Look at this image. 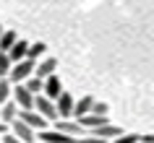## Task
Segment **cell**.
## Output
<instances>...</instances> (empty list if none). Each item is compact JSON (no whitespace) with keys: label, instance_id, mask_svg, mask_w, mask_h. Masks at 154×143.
<instances>
[{"label":"cell","instance_id":"obj_12","mask_svg":"<svg viewBox=\"0 0 154 143\" xmlns=\"http://www.w3.org/2000/svg\"><path fill=\"white\" fill-rule=\"evenodd\" d=\"M26 49H29V42H24V39H16V44L5 52L8 55V60L11 63H18V60H26Z\"/></svg>","mask_w":154,"mask_h":143},{"label":"cell","instance_id":"obj_3","mask_svg":"<svg viewBox=\"0 0 154 143\" xmlns=\"http://www.w3.org/2000/svg\"><path fill=\"white\" fill-rule=\"evenodd\" d=\"M73 99L68 91H60V96L55 99V112H57V120H68V117H73Z\"/></svg>","mask_w":154,"mask_h":143},{"label":"cell","instance_id":"obj_20","mask_svg":"<svg viewBox=\"0 0 154 143\" xmlns=\"http://www.w3.org/2000/svg\"><path fill=\"white\" fill-rule=\"evenodd\" d=\"M11 60H8V55L5 52H0V78H8V70H11Z\"/></svg>","mask_w":154,"mask_h":143},{"label":"cell","instance_id":"obj_10","mask_svg":"<svg viewBox=\"0 0 154 143\" xmlns=\"http://www.w3.org/2000/svg\"><path fill=\"white\" fill-rule=\"evenodd\" d=\"M55 68H57V60L55 57H47V60H42L39 65H34V78H47V76H52L55 73Z\"/></svg>","mask_w":154,"mask_h":143},{"label":"cell","instance_id":"obj_1","mask_svg":"<svg viewBox=\"0 0 154 143\" xmlns=\"http://www.w3.org/2000/svg\"><path fill=\"white\" fill-rule=\"evenodd\" d=\"M34 60H18V63L11 65V70H8V81L11 83H24L26 78H32V73H34Z\"/></svg>","mask_w":154,"mask_h":143},{"label":"cell","instance_id":"obj_22","mask_svg":"<svg viewBox=\"0 0 154 143\" xmlns=\"http://www.w3.org/2000/svg\"><path fill=\"white\" fill-rule=\"evenodd\" d=\"M89 115H107V104L105 102H91V109H89Z\"/></svg>","mask_w":154,"mask_h":143},{"label":"cell","instance_id":"obj_7","mask_svg":"<svg viewBox=\"0 0 154 143\" xmlns=\"http://www.w3.org/2000/svg\"><path fill=\"white\" fill-rule=\"evenodd\" d=\"M55 130L71 135V138H81V133H84V127L79 125L76 120H55Z\"/></svg>","mask_w":154,"mask_h":143},{"label":"cell","instance_id":"obj_21","mask_svg":"<svg viewBox=\"0 0 154 143\" xmlns=\"http://www.w3.org/2000/svg\"><path fill=\"white\" fill-rule=\"evenodd\" d=\"M138 138H141L138 133H123L118 138H112V143H138Z\"/></svg>","mask_w":154,"mask_h":143},{"label":"cell","instance_id":"obj_4","mask_svg":"<svg viewBox=\"0 0 154 143\" xmlns=\"http://www.w3.org/2000/svg\"><path fill=\"white\" fill-rule=\"evenodd\" d=\"M34 109L39 112V115L47 120V122H50V120H57L55 102H52V99H47V96H42V94H39V96H34Z\"/></svg>","mask_w":154,"mask_h":143},{"label":"cell","instance_id":"obj_6","mask_svg":"<svg viewBox=\"0 0 154 143\" xmlns=\"http://www.w3.org/2000/svg\"><path fill=\"white\" fill-rule=\"evenodd\" d=\"M42 91H45L42 96H47V99H52V102L60 96V91H63V83H60V78H57L55 73H52V76H47V78L42 81Z\"/></svg>","mask_w":154,"mask_h":143},{"label":"cell","instance_id":"obj_17","mask_svg":"<svg viewBox=\"0 0 154 143\" xmlns=\"http://www.w3.org/2000/svg\"><path fill=\"white\" fill-rule=\"evenodd\" d=\"M47 52V44L45 42H34V44H29V49H26V60H34L37 63V57L45 55Z\"/></svg>","mask_w":154,"mask_h":143},{"label":"cell","instance_id":"obj_13","mask_svg":"<svg viewBox=\"0 0 154 143\" xmlns=\"http://www.w3.org/2000/svg\"><path fill=\"white\" fill-rule=\"evenodd\" d=\"M39 138L45 143H76V138H71L65 133H57V130H45V133H39Z\"/></svg>","mask_w":154,"mask_h":143},{"label":"cell","instance_id":"obj_19","mask_svg":"<svg viewBox=\"0 0 154 143\" xmlns=\"http://www.w3.org/2000/svg\"><path fill=\"white\" fill-rule=\"evenodd\" d=\"M11 86H13V83H11L8 78H0V104L8 102V96H11Z\"/></svg>","mask_w":154,"mask_h":143},{"label":"cell","instance_id":"obj_23","mask_svg":"<svg viewBox=\"0 0 154 143\" xmlns=\"http://www.w3.org/2000/svg\"><path fill=\"white\" fill-rule=\"evenodd\" d=\"M0 143H21V141H18L16 135H5V138H3V141H0Z\"/></svg>","mask_w":154,"mask_h":143},{"label":"cell","instance_id":"obj_2","mask_svg":"<svg viewBox=\"0 0 154 143\" xmlns=\"http://www.w3.org/2000/svg\"><path fill=\"white\" fill-rule=\"evenodd\" d=\"M16 120H21L24 125H29L32 130H45L47 127V120L42 117L39 112H34V109H18V115H16Z\"/></svg>","mask_w":154,"mask_h":143},{"label":"cell","instance_id":"obj_14","mask_svg":"<svg viewBox=\"0 0 154 143\" xmlns=\"http://www.w3.org/2000/svg\"><path fill=\"white\" fill-rule=\"evenodd\" d=\"M91 102H94V96H81L79 102H73V117L79 120V117H84V115H89Z\"/></svg>","mask_w":154,"mask_h":143},{"label":"cell","instance_id":"obj_9","mask_svg":"<svg viewBox=\"0 0 154 143\" xmlns=\"http://www.w3.org/2000/svg\"><path fill=\"white\" fill-rule=\"evenodd\" d=\"M86 135H97V138H105V141H112V138H118V135H123V130L120 127H115V125H99V127H94V130H89Z\"/></svg>","mask_w":154,"mask_h":143},{"label":"cell","instance_id":"obj_8","mask_svg":"<svg viewBox=\"0 0 154 143\" xmlns=\"http://www.w3.org/2000/svg\"><path fill=\"white\" fill-rule=\"evenodd\" d=\"M13 135H16L21 143H32L34 138H37V133H34L29 125H24L21 120H13Z\"/></svg>","mask_w":154,"mask_h":143},{"label":"cell","instance_id":"obj_16","mask_svg":"<svg viewBox=\"0 0 154 143\" xmlns=\"http://www.w3.org/2000/svg\"><path fill=\"white\" fill-rule=\"evenodd\" d=\"M16 115H18V107H16V104H11V102H5V104H3V112H0V122L8 125V122L16 120Z\"/></svg>","mask_w":154,"mask_h":143},{"label":"cell","instance_id":"obj_11","mask_svg":"<svg viewBox=\"0 0 154 143\" xmlns=\"http://www.w3.org/2000/svg\"><path fill=\"white\" fill-rule=\"evenodd\" d=\"M76 122H79L84 130H94V127H99V125H107V115H84V117H79Z\"/></svg>","mask_w":154,"mask_h":143},{"label":"cell","instance_id":"obj_25","mask_svg":"<svg viewBox=\"0 0 154 143\" xmlns=\"http://www.w3.org/2000/svg\"><path fill=\"white\" fill-rule=\"evenodd\" d=\"M0 34H3V26H0Z\"/></svg>","mask_w":154,"mask_h":143},{"label":"cell","instance_id":"obj_5","mask_svg":"<svg viewBox=\"0 0 154 143\" xmlns=\"http://www.w3.org/2000/svg\"><path fill=\"white\" fill-rule=\"evenodd\" d=\"M11 94L16 96V107H21V109H34V94H29L26 91V86L24 83H16V88L11 91Z\"/></svg>","mask_w":154,"mask_h":143},{"label":"cell","instance_id":"obj_24","mask_svg":"<svg viewBox=\"0 0 154 143\" xmlns=\"http://www.w3.org/2000/svg\"><path fill=\"white\" fill-rule=\"evenodd\" d=\"M0 133H8V125H3V122H0Z\"/></svg>","mask_w":154,"mask_h":143},{"label":"cell","instance_id":"obj_18","mask_svg":"<svg viewBox=\"0 0 154 143\" xmlns=\"http://www.w3.org/2000/svg\"><path fill=\"white\" fill-rule=\"evenodd\" d=\"M24 86H26V91H29V94L37 96V94L42 91V78H34V76H32V78H26V81H24Z\"/></svg>","mask_w":154,"mask_h":143},{"label":"cell","instance_id":"obj_15","mask_svg":"<svg viewBox=\"0 0 154 143\" xmlns=\"http://www.w3.org/2000/svg\"><path fill=\"white\" fill-rule=\"evenodd\" d=\"M16 39H18V34L13 29H3V34H0V52H8L16 44Z\"/></svg>","mask_w":154,"mask_h":143}]
</instances>
